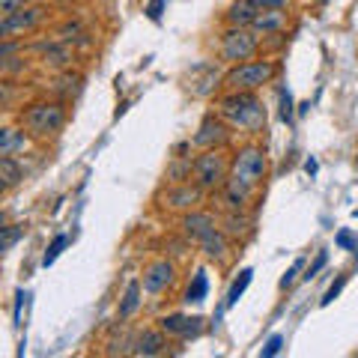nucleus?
Returning a JSON list of instances; mask_svg holds the SVG:
<instances>
[{"label":"nucleus","mask_w":358,"mask_h":358,"mask_svg":"<svg viewBox=\"0 0 358 358\" xmlns=\"http://www.w3.org/2000/svg\"><path fill=\"white\" fill-rule=\"evenodd\" d=\"M30 3H42V0H30Z\"/></svg>","instance_id":"obj_45"},{"label":"nucleus","mask_w":358,"mask_h":358,"mask_svg":"<svg viewBox=\"0 0 358 358\" xmlns=\"http://www.w3.org/2000/svg\"><path fill=\"white\" fill-rule=\"evenodd\" d=\"M203 188L200 185H194V182H179V185H171L167 192L159 197V203L167 209V212H192V209H197V203L203 200Z\"/></svg>","instance_id":"obj_9"},{"label":"nucleus","mask_w":358,"mask_h":358,"mask_svg":"<svg viewBox=\"0 0 358 358\" xmlns=\"http://www.w3.org/2000/svg\"><path fill=\"white\" fill-rule=\"evenodd\" d=\"M42 66L45 69H51V72H66L72 66L75 60V51H72V45L69 42H63V39H54L48 45H42Z\"/></svg>","instance_id":"obj_13"},{"label":"nucleus","mask_w":358,"mask_h":358,"mask_svg":"<svg viewBox=\"0 0 358 358\" xmlns=\"http://www.w3.org/2000/svg\"><path fill=\"white\" fill-rule=\"evenodd\" d=\"M30 134L21 126H0V155H15L21 150H27Z\"/></svg>","instance_id":"obj_20"},{"label":"nucleus","mask_w":358,"mask_h":358,"mask_svg":"<svg viewBox=\"0 0 358 358\" xmlns=\"http://www.w3.org/2000/svg\"><path fill=\"white\" fill-rule=\"evenodd\" d=\"M230 176V155L221 150H200V155L192 162V182L203 192H218Z\"/></svg>","instance_id":"obj_5"},{"label":"nucleus","mask_w":358,"mask_h":358,"mask_svg":"<svg viewBox=\"0 0 358 358\" xmlns=\"http://www.w3.org/2000/svg\"><path fill=\"white\" fill-rule=\"evenodd\" d=\"M27 3H30V0H0V18L18 13V9H24Z\"/></svg>","instance_id":"obj_37"},{"label":"nucleus","mask_w":358,"mask_h":358,"mask_svg":"<svg viewBox=\"0 0 358 358\" xmlns=\"http://www.w3.org/2000/svg\"><path fill=\"white\" fill-rule=\"evenodd\" d=\"M72 3H81V0H72Z\"/></svg>","instance_id":"obj_47"},{"label":"nucleus","mask_w":358,"mask_h":358,"mask_svg":"<svg viewBox=\"0 0 358 358\" xmlns=\"http://www.w3.org/2000/svg\"><path fill=\"white\" fill-rule=\"evenodd\" d=\"M66 245H69V236H66V233H60V236H54V242H51L48 248H45V254H42V266H51V263L60 257V251L66 248Z\"/></svg>","instance_id":"obj_29"},{"label":"nucleus","mask_w":358,"mask_h":358,"mask_svg":"<svg viewBox=\"0 0 358 358\" xmlns=\"http://www.w3.org/2000/svg\"><path fill=\"white\" fill-rule=\"evenodd\" d=\"M179 227H182L185 239L200 242L203 236H209L212 230H218L221 224H218V218L212 215V212H200V209H192V212H185V215H182V221H179Z\"/></svg>","instance_id":"obj_12"},{"label":"nucleus","mask_w":358,"mask_h":358,"mask_svg":"<svg viewBox=\"0 0 358 358\" xmlns=\"http://www.w3.org/2000/svg\"><path fill=\"white\" fill-rule=\"evenodd\" d=\"M18 51H21V42L18 39H3V42H0V63H3L6 57H15Z\"/></svg>","instance_id":"obj_38"},{"label":"nucleus","mask_w":358,"mask_h":358,"mask_svg":"<svg viewBox=\"0 0 358 358\" xmlns=\"http://www.w3.org/2000/svg\"><path fill=\"white\" fill-rule=\"evenodd\" d=\"M254 6L260 9V13H268V9H289L293 0H254Z\"/></svg>","instance_id":"obj_36"},{"label":"nucleus","mask_w":358,"mask_h":358,"mask_svg":"<svg viewBox=\"0 0 358 358\" xmlns=\"http://www.w3.org/2000/svg\"><path fill=\"white\" fill-rule=\"evenodd\" d=\"M221 194H224V203H227V209L230 212H245L248 209V203L254 200V188L251 185H245V182H239V179H233V176H227V182L221 185Z\"/></svg>","instance_id":"obj_15"},{"label":"nucleus","mask_w":358,"mask_h":358,"mask_svg":"<svg viewBox=\"0 0 358 358\" xmlns=\"http://www.w3.org/2000/svg\"><path fill=\"white\" fill-rule=\"evenodd\" d=\"M352 215H355V218H358V209H352Z\"/></svg>","instance_id":"obj_44"},{"label":"nucleus","mask_w":358,"mask_h":358,"mask_svg":"<svg viewBox=\"0 0 358 358\" xmlns=\"http://www.w3.org/2000/svg\"><path fill=\"white\" fill-rule=\"evenodd\" d=\"M131 355H164L167 352V334L162 329H147V331H141L138 338L131 341Z\"/></svg>","instance_id":"obj_14"},{"label":"nucleus","mask_w":358,"mask_h":358,"mask_svg":"<svg viewBox=\"0 0 358 358\" xmlns=\"http://www.w3.org/2000/svg\"><path fill=\"white\" fill-rule=\"evenodd\" d=\"M167 3H171V0H150L143 13H147V18H150V21H162V13L167 9Z\"/></svg>","instance_id":"obj_35"},{"label":"nucleus","mask_w":358,"mask_h":358,"mask_svg":"<svg viewBox=\"0 0 358 358\" xmlns=\"http://www.w3.org/2000/svg\"><path fill=\"white\" fill-rule=\"evenodd\" d=\"M159 329L167 334V338L192 341V338H200V334H203L206 320L203 317H185V313H167V317L159 320Z\"/></svg>","instance_id":"obj_11"},{"label":"nucleus","mask_w":358,"mask_h":358,"mask_svg":"<svg viewBox=\"0 0 358 358\" xmlns=\"http://www.w3.org/2000/svg\"><path fill=\"white\" fill-rule=\"evenodd\" d=\"M257 51H260V36L251 27H227L221 33V45H218L221 63L236 66L245 60H254Z\"/></svg>","instance_id":"obj_6"},{"label":"nucleus","mask_w":358,"mask_h":358,"mask_svg":"<svg viewBox=\"0 0 358 358\" xmlns=\"http://www.w3.org/2000/svg\"><path fill=\"white\" fill-rule=\"evenodd\" d=\"M251 278H254L251 268H242L239 278H236V281L230 284V289H227V308H233V305H236V301L242 299V293H245V289H248V284H251Z\"/></svg>","instance_id":"obj_26"},{"label":"nucleus","mask_w":358,"mask_h":358,"mask_svg":"<svg viewBox=\"0 0 358 358\" xmlns=\"http://www.w3.org/2000/svg\"><path fill=\"white\" fill-rule=\"evenodd\" d=\"M24 233H27V224H3V227H0V257L3 254H9L15 248V245L24 239Z\"/></svg>","instance_id":"obj_24"},{"label":"nucleus","mask_w":358,"mask_h":358,"mask_svg":"<svg viewBox=\"0 0 358 358\" xmlns=\"http://www.w3.org/2000/svg\"><path fill=\"white\" fill-rule=\"evenodd\" d=\"M24 289H18V293H15V326H18V322H21V308H24Z\"/></svg>","instance_id":"obj_40"},{"label":"nucleus","mask_w":358,"mask_h":358,"mask_svg":"<svg viewBox=\"0 0 358 358\" xmlns=\"http://www.w3.org/2000/svg\"><path fill=\"white\" fill-rule=\"evenodd\" d=\"M260 9L254 6V0H233L230 9L224 13V24L227 27H251Z\"/></svg>","instance_id":"obj_18"},{"label":"nucleus","mask_w":358,"mask_h":358,"mask_svg":"<svg viewBox=\"0 0 358 358\" xmlns=\"http://www.w3.org/2000/svg\"><path fill=\"white\" fill-rule=\"evenodd\" d=\"M206 296H209V275H206V268H197L192 284H188V289H185L182 301H188V305H200Z\"/></svg>","instance_id":"obj_23"},{"label":"nucleus","mask_w":358,"mask_h":358,"mask_svg":"<svg viewBox=\"0 0 358 358\" xmlns=\"http://www.w3.org/2000/svg\"><path fill=\"white\" fill-rule=\"evenodd\" d=\"M141 301H143V284H141V278H134V281L126 284V293H122L120 305H117V317H120L122 322L131 320L134 313L141 310Z\"/></svg>","instance_id":"obj_19"},{"label":"nucleus","mask_w":358,"mask_h":358,"mask_svg":"<svg viewBox=\"0 0 358 358\" xmlns=\"http://www.w3.org/2000/svg\"><path fill=\"white\" fill-rule=\"evenodd\" d=\"M192 182V159L188 155H176V162L167 167V185Z\"/></svg>","instance_id":"obj_25"},{"label":"nucleus","mask_w":358,"mask_h":358,"mask_svg":"<svg viewBox=\"0 0 358 358\" xmlns=\"http://www.w3.org/2000/svg\"><path fill=\"white\" fill-rule=\"evenodd\" d=\"M3 39H13V36H9V33H6V24L0 21V42H3Z\"/></svg>","instance_id":"obj_42"},{"label":"nucleus","mask_w":358,"mask_h":358,"mask_svg":"<svg viewBox=\"0 0 358 358\" xmlns=\"http://www.w3.org/2000/svg\"><path fill=\"white\" fill-rule=\"evenodd\" d=\"M317 3H326V0H317Z\"/></svg>","instance_id":"obj_46"},{"label":"nucleus","mask_w":358,"mask_h":358,"mask_svg":"<svg viewBox=\"0 0 358 358\" xmlns=\"http://www.w3.org/2000/svg\"><path fill=\"white\" fill-rule=\"evenodd\" d=\"M305 171H308L310 176H313V173H317V159H308V162H305Z\"/></svg>","instance_id":"obj_41"},{"label":"nucleus","mask_w":358,"mask_h":358,"mask_svg":"<svg viewBox=\"0 0 358 358\" xmlns=\"http://www.w3.org/2000/svg\"><path fill=\"white\" fill-rule=\"evenodd\" d=\"M197 245H200V251H203L209 260H218V263L227 260V254H230V236H227V233H224L221 227L212 230L209 236H203Z\"/></svg>","instance_id":"obj_21"},{"label":"nucleus","mask_w":358,"mask_h":358,"mask_svg":"<svg viewBox=\"0 0 358 358\" xmlns=\"http://www.w3.org/2000/svg\"><path fill=\"white\" fill-rule=\"evenodd\" d=\"M343 287H346V275H341L338 281H334V284L326 289V296H322V301H320V305H322V308H326V305H331V301L341 296V289H343Z\"/></svg>","instance_id":"obj_34"},{"label":"nucleus","mask_w":358,"mask_h":358,"mask_svg":"<svg viewBox=\"0 0 358 358\" xmlns=\"http://www.w3.org/2000/svg\"><path fill=\"white\" fill-rule=\"evenodd\" d=\"M326 263H329V251H320L317 260H313V263L305 268V275H301V278H305V281H313V278H317L322 268H326Z\"/></svg>","instance_id":"obj_31"},{"label":"nucleus","mask_w":358,"mask_h":358,"mask_svg":"<svg viewBox=\"0 0 358 358\" xmlns=\"http://www.w3.org/2000/svg\"><path fill=\"white\" fill-rule=\"evenodd\" d=\"M301 268H305V257H299V260H296L293 266L287 268V275L281 278V289H289V287L296 284V278H299V272H301Z\"/></svg>","instance_id":"obj_32"},{"label":"nucleus","mask_w":358,"mask_h":358,"mask_svg":"<svg viewBox=\"0 0 358 358\" xmlns=\"http://www.w3.org/2000/svg\"><path fill=\"white\" fill-rule=\"evenodd\" d=\"M355 164H358V159H355Z\"/></svg>","instance_id":"obj_48"},{"label":"nucleus","mask_w":358,"mask_h":358,"mask_svg":"<svg viewBox=\"0 0 358 358\" xmlns=\"http://www.w3.org/2000/svg\"><path fill=\"white\" fill-rule=\"evenodd\" d=\"M278 117H281V122H287V126H293V120H296L293 96H289V90H287V87L278 90Z\"/></svg>","instance_id":"obj_27"},{"label":"nucleus","mask_w":358,"mask_h":358,"mask_svg":"<svg viewBox=\"0 0 358 358\" xmlns=\"http://www.w3.org/2000/svg\"><path fill=\"white\" fill-rule=\"evenodd\" d=\"M284 27H287V13H284V9H268V13H257L254 24H251V30H254L260 39H263V36H281Z\"/></svg>","instance_id":"obj_16"},{"label":"nucleus","mask_w":358,"mask_h":358,"mask_svg":"<svg viewBox=\"0 0 358 358\" xmlns=\"http://www.w3.org/2000/svg\"><path fill=\"white\" fill-rule=\"evenodd\" d=\"M281 350H284V334H272V338L266 341V346L260 350V355L263 358H272V355H278Z\"/></svg>","instance_id":"obj_33"},{"label":"nucleus","mask_w":358,"mask_h":358,"mask_svg":"<svg viewBox=\"0 0 358 358\" xmlns=\"http://www.w3.org/2000/svg\"><path fill=\"white\" fill-rule=\"evenodd\" d=\"M278 72H281V63L278 60H245V63H236L230 66V72L221 78V87L224 90H251L257 93L260 87L272 84Z\"/></svg>","instance_id":"obj_3"},{"label":"nucleus","mask_w":358,"mask_h":358,"mask_svg":"<svg viewBox=\"0 0 358 358\" xmlns=\"http://www.w3.org/2000/svg\"><path fill=\"white\" fill-rule=\"evenodd\" d=\"M334 245H338V248H343V251H352V248H355V242H352V230H341L338 236H334Z\"/></svg>","instance_id":"obj_39"},{"label":"nucleus","mask_w":358,"mask_h":358,"mask_svg":"<svg viewBox=\"0 0 358 358\" xmlns=\"http://www.w3.org/2000/svg\"><path fill=\"white\" fill-rule=\"evenodd\" d=\"M176 281V266L167 260V257H159V260H152L147 268H143V275H141V284L147 293L152 296H162L164 289H171Z\"/></svg>","instance_id":"obj_10"},{"label":"nucleus","mask_w":358,"mask_h":358,"mask_svg":"<svg viewBox=\"0 0 358 358\" xmlns=\"http://www.w3.org/2000/svg\"><path fill=\"white\" fill-rule=\"evenodd\" d=\"M66 102L63 99H36L27 102L18 114V126L30 134V141H48L54 134H60L66 126Z\"/></svg>","instance_id":"obj_2"},{"label":"nucleus","mask_w":358,"mask_h":358,"mask_svg":"<svg viewBox=\"0 0 358 358\" xmlns=\"http://www.w3.org/2000/svg\"><path fill=\"white\" fill-rule=\"evenodd\" d=\"M215 108H218L215 114L236 131L260 134L266 129V108L251 90H224Z\"/></svg>","instance_id":"obj_1"},{"label":"nucleus","mask_w":358,"mask_h":358,"mask_svg":"<svg viewBox=\"0 0 358 358\" xmlns=\"http://www.w3.org/2000/svg\"><path fill=\"white\" fill-rule=\"evenodd\" d=\"M24 182V167L15 155H0V197Z\"/></svg>","instance_id":"obj_17"},{"label":"nucleus","mask_w":358,"mask_h":358,"mask_svg":"<svg viewBox=\"0 0 358 358\" xmlns=\"http://www.w3.org/2000/svg\"><path fill=\"white\" fill-rule=\"evenodd\" d=\"M45 18H48V9H45L42 3H27L24 9H18V13L0 18V21L6 24L9 36L21 39V36H27V33H36V30L45 24Z\"/></svg>","instance_id":"obj_7"},{"label":"nucleus","mask_w":358,"mask_h":358,"mask_svg":"<svg viewBox=\"0 0 358 358\" xmlns=\"http://www.w3.org/2000/svg\"><path fill=\"white\" fill-rule=\"evenodd\" d=\"M230 176L239 179V182L251 185L254 192L266 182L268 176V155L263 147H257V143H245L239 147L236 152L230 155Z\"/></svg>","instance_id":"obj_4"},{"label":"nucleus","mask_w":358,"mask_h":358,"mask_svg":"<svg viewBox=\"0 0 358 358\" xmlns=\"http://www.w3.org/2000/svg\"><path fill=\"white\" fill-rule=\"evenodd\" d=\"M230 141V126L218 114H206L203 122L197 126V134L192 138V147L197 150H221Z\"/></svg>","instance_id":"obj_8"},{"label":"nucleus","mask_w":358,"mask_h":358,"mask_svg":"<svg viewBox=\"0 0 358 358\" xmlns=\"http://www.w3.org/2000/svg\"><path fill=\"white\" fill-rule=\"evenodd\" d=\"M6 218H9V215H6V209H0V227L6 224Z\"/></svg>","instance_id":"obj_43"},{"label":"nucleus","mask_w":358,"mask_h":358,"mask_svg":"<svg viewBox=\"0 0 358 358\" xmlns=\"http://www.w3.org/2000/svg\"><path fill=\"white\" fill-rule=\"evenodd\" d=\"M15 99H18V84L0 81V110H9L15 105Z\"/></svg>","instance_id":"obj_30"},{"label":"nucleus","mask_w":358,"mask_h":358,"mask_svg":"<svg viewBox=\"0 0 358 358\" xmlns=\"http://www.w3.org/2000/svg\"><path fill=\"white\" fill-rule=\"evenodd\" d=\"M57 39H63V42H90L87 39V33L81 30V24H75V21H66V24L57 30Z\"/></svg>","instance_id":"obj_28"},{"label":"nucleus","mask_w":358,"mask_h":358,"mask_svg":"<svg viewBox=\"0 0 358 358\" xmlns=\"http://www.w3.org/2000/svg\"><path fill=\"white\" fill-rule=\"evenodd\" d=\"M218 224H221V230L227 233L230 239H245L251 233V218L245 215V212H227L224 221H218Z\"/></svg>","instance_id":"obj_22"}]
</instances>
